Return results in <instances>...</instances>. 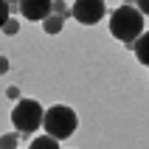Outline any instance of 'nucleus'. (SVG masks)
<instances>
[{"label":"nucleus","instance_id":"nucleus-3","mask_svg":"<svg viewBox=\"0 0 149 149\" xmlns=\"http://www.w3.org/2000/svg\"><path fill=\"white\" fill-rule=\"evenodd\" d=\"M42 116H45V110L37 99H23L11 110V124L20 135H34L42 127Z\"/></svg>","mask_w":149,"mask_h":149},{"label":"nucleus","instance_id":"nucleus-16","mask_svg":"<svg viewBox=\"0 0 149 149\" xmlns=\"http://www.w3.org/2000/svg\"><path fill=\"white\" fill-rule=\"evenodd\" d=\"M8 3H11V11H20V8H17V6H20V0H8Z\"/></svg>","mask_w":149,"mask_h":149},{"label":"nucleus","instance_id":"nucleus-8","mask_svg":"<svg viewBox=\"0 0 149 149\" xmlns=\"http://www.w3.org/2000/svg\"><path fill=\"white\" fill-rule=\"evenodd\" d=\"M56 146H59V141L54 138V135H48V132L37 135V138L31 141V149H56Z\"/></svg>","mask_w":149,"mask_h":149},{"label":"nucleus","instance_id":"nucleus-10","mask_svg":"<svg viewBox=\"0 0 149 149\" xmlns=\"http://www.w3.org/2000/svg\"><path fill=\"white\" fill-rule=\"evenodd\" d=\"M51 11H54V14H62V17H70V6H68L65 0H54Z\"/></svg>","mask_w":149,"mask_h":149},{"label":"nucleus","instance_id":"nucleus-2","mask_svg":"<svg viewBox=\"0 0 149 149\" xmlns=\"http://www.w3.org/2000/svg\"><path fill=\"white\" fill-rule=\"evenodd\" d=\"M76 124H79V118L70 107L65 104H56V107H48L45 110V116H42V130L48 135H54L56 141H65L70 135L76 132Z\"/></svg>","mask_w":149,"mask_h":149},{"label":"nucleus","instance_id":"nucleus-13","mask_svg":"<svg viewBox=\"0 0 149 149\" xmlns=\"http://www.w3.org/2000/svg\"><path fill=\"white\" fill-rule=\"evenodd\" d=\"M135 6L143 11V17H149V0H135Z\"/></svg>","mask_w":149,"mask_h":149},{"label":"nucleus","instance_id":"nucleus-4","mask_svg":"<svg viewBox=\"0 0 149 149\" xmlns=\"http://www.w3.org/2000/svg\"><path fill=\"white\" fill-rule=\"evenodd\" d=\"M70 17L82 25H96L104 17V0H76L70 6Z\"/></svg>","mask_w":149,"mask_h":149},{"label":"nucleus","instance_id":"nucleus-7","mask_svg":"<svg viewBox=\"0 0 149 149\" xmlns=\"http://www.w3.org/2000/svg\"><path fill=\"white\" fill-rule=\"evenodd\" d=\"M62 25H65V17H62V14H54V11H51L45 20H42V28H45V34H59V31H62Z\"/></svg>","mask_w":149,"mask_h":149},{"label":"nucleus","instance_id":"nucleus-14","mask_svg":"<svg viewBox=\"0 0 149 149\" xmlns=\"http://www.w3.org/2000/svg\"><path fill=\"white\" fill-rule=\"evenodd\" d=\"M6 96H8V99H20V87H17V84H11V87L6 90Z\"/></svg>","mask_w":149,"mask_h":149},{"label":"nucleus","instance_id":"nucleus-11","mask_svg":"<svg viewBox=\"0 0 149 149\" xmlns=\"http://www.w3.org/2000/svg\"><path fill=\"white\" fill-rule=\"evenodd\" d=\"M3 34H6V37H14V34H20V23H17L14 17H8V20H6V25H3Z\"/></svg>","mask_w":149,"mask_h":149},{"label":"nucleus","instance_id":"nucleus-1","mask_svg":"<svg viewBox=\"0 0 149 149\" xmlns=\"http://www.w3.org/2000/svg\"><path fill=\"white\" fill-rule=\"evenodd\" d=\"M110 34L127 48H132V42L143 34V11L132 3H121L110 17Z\"/></svg>","mask_w":149,"mask_h":149},{"label":"nucleus","instance_id":"nucleus-9","mask_svg":"<svg viewBox=\"0 0 149 149\" xmlns=\"http://www.w3.org/2000/svg\"><path fill=\"white\" fill-rule=\"evenodd\" d=\"M17 141H20V135H17V132H6V135H0V146H3V149L17 146Z\"/></svg>","mask_w":149,"mask_h":149},{"label":"nucleus","instance_id":"nucleus-5","mask_svg":"<svg viewBox=\"0 0 149 149\" xmlns=\"http://www.w3.org/2000/svg\"><path fill=\"white\" fill-rule=\"evenodd\" d=\"M51 6H54V0H20L17 8L28 23H42L51 14Z\"/></svg>","mask_w":149,"mask_h":149},{"label":"nucleus","instance_id":"nucleus-6","mask_svg":"<svg viewBox=\"0 0 149 149\" xmlns=\"http://www.w3.org/2000/svg\"><path fill=\"white\" fill-rule=\"evenodd\" d=\"M132 51H135V56H138V62L149 68V31L141 34V37L132 42Z\"/></svg>","mask_w":149,"mask_h":149},{"label":"nucleus","instance_id":"nucleus-12","mask_svg":"<svg viewBox=\"0 0 149 149\" xmlns=\"http://www.w3.org/2000/svg\"><path fill=\"white\" fill-rule=\"evenodd\" d=\"M8 17H11V3H8V0H0V28L6 25Z\"/></svg>","mask_w":149,"mask_h":149},{"label":"nucleus","instance_id":"nucleus-15","mask_svg":"<svg viewBox=\"0 0 149 149\" xmlns=\"http://www.w3.org/2000/svg\"><path fill=\"white\" fill-rule=\"evenodd\" d=\"M3 73H8V59L6 56H0V76Z\"/></svg>","mask_w":149,"mask_h":149}]
</instances>
